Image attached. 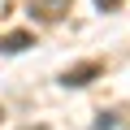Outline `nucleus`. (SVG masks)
I'll return each mask as SVG.
<instances>
[{"instance_id": "6", "label": "nucleus", "mask_w": 130, "mask_h": 130, "mask_svg": "<svg viewBox=\"0 0 130 130\" xmlns=\"http://www.w3.org/2000/svg\"><path fill=\"white\" fill-rule=\"evenodd\" d=\"M0 117H5V108H0Z\"/></svg>"}, {"instance_id": "7", "label": "nucleus", "mask_w": 130, "mask_h": 130, "mask_svg": "<svg viewBox=\"0 0 130 130\" xmlns=\"http://www.w3.org/2000/svg\"><path fill=\"white\" fill-rule=\"evenodd\" d=\"M35 130H43V126H35Z\"/></svg>"}, {"instance_id": "3", "label": "nucleus", "mask_w": 130, "mask_h": 130, "mask_svg": "<svg viewBox=\"0 0 130 130\" xmlns=\"http://www.w3.org/2000/svg\"><path fill=\"white\" fill-rule=\"evenodd\" d=\"M26 48H35V35L30 30H9V35H0V52H26Z\"/></svg>"}, {"instance_id": "2", "label": "nucleus", "mask_w": 130, "mask_h": 130, "mask_svg": "<svg viewBox=\"0 0 130 130\" xmlns=\"http://www.w3.org/2000/svg\"><path fill=\"white\" fill-rule=\"evenodd\" d=\"M70 5H74V0H30V13L43 18V22H56V18L70 13Z\"/></svg>"}, {"instance_id": "1", "label": "nucleus", "mask_w": 130, "mask_h": 130, "mask_svg": "<svg viewBox=\"0 0 130 130\" xmlns=\"http://www.w3.org/2000/svg\"><path fill=\"white\" fill-rule=\"evenodd\" d=\"M100 74H104L100 61H83V65H70V70L61 74V87H87V83H95Z\"/></svg>"}, {"instance_id": "4", "label": "nucleus", "mask_w": 130, "mask_h": 130, "mask_svg": "<svg viewBox=\"0 0 130 130\" xmlns=\"http://www.w3.org/2000/svg\"><path fill=\"white\" fill-rule=\"evenodd\" d=\"M113 126H117V117H113V113H100V121H95V130H113Z\"/></svg>"}, {"instance_id": "5", "label": "nucleus", "mask_w": 130, "mask_h": 130, "mask_svg": "<svg viewBox=\"0 0 130 130\" xmlns=\"http://www.w3.org/2000/svg\"><path fill=\"white\" fill-rule=\"evenodd\" d=\"M117 5H121V0H95V9H100V13H113Z\"/></svg>"}]
</instances>
